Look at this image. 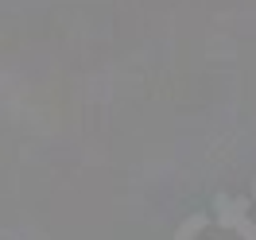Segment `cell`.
<instances>
[{
    "instance_id": "obj_1",
    "label": "cell",
    "mask_w": 256,
    "mask_h": 240,
    "mask_svg": "<svg viewBox=\"0 0 256 240\" xmlns=\"http://www.w3.org/2000/svg\"><path fill=\"white\" fill-rule=\"evenodd\" d=\"M248 198H233V194H222L218 202H214V209H218V225L222 229H229V233H237L240 240H256V225L252 217H248Z\"/></svg>"
}]
</instances>
